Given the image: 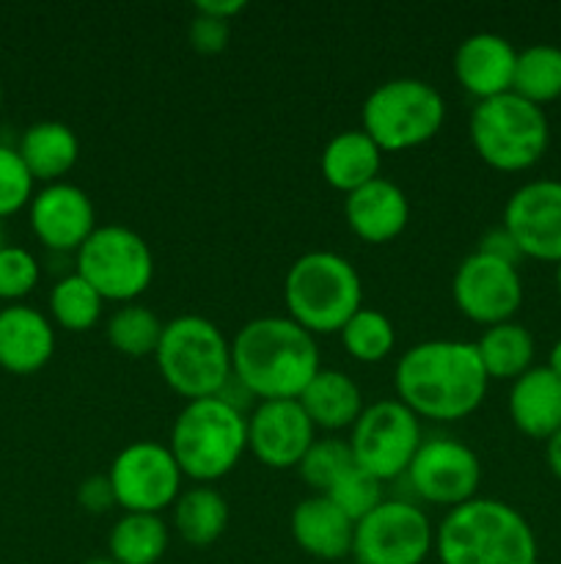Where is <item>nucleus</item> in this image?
<instances>
[{"label": "nucleus", "mask_w": 561, "mask_h": 564, "mask_svg": "<svg viewBox=\"0 0 561 564\" xmlns=\"http://www.w3.org/2000/svg\"><path fill=\"white\" fill-rule=\"evenodd\" d=\"M476 251L487 253V257H493V259H501V262L515 264V268L520 264V259H522V253H520V248H517L515 237H512L509 231L504 229V226H495V229H490L487 235L479 240Z\"/></svg>", "instance_id": "nucleus-39"}, {"label": "nucleus", "mask_w": 561, "mask_h": 564, "mask_svg": "<svg viewBox=\"0 0 561 564\" xmlns=\"http://www.w3.org/2000/svg\"><path fill=\"white\" fill-rule=\"evenodd\" d=\"M6 246H9V240H6V226H3V220H0V251H3Z\"/></svg>", "instance_id": "nucleus-44"}, {"label": "nucleus", "mask_w": 561, "mask_h": 564, "mask_svg": "<svg viewBox=\"0 0 561 564\" xmlns=\"http://www.w3.org/2000/svg\"><path fill=\"white\" fill-rule=\"evenodd\" d=\"M344 218L358 240L383 246L407 229L410 202L396 182L377 176L344 198Z\"/></svg>", "instance_id": "nucleus-19"}, {"label": "nucleus", "mask_w": 561, "mask_h": 564, "mask_svg": "<svg viewBox=\"0 0 561 564\" xmlns=\"http://www.w3.org/2000/svg\"><path fill=\"white\" fill-rule=\"evenodd\" d=\"M82 564H119V562H116L113 556H91V560L82 562Z\"/></svg>", "instance_id": "nucleus-43"}, {"label": "nucleus", "mask_w": 561, "mask_h": 564, "mask_svg": "<svg viewBox=\"0 0 561 564\" xmlns=\"http://www.w3.org/2000/svg\"><path fill=\"white\" fill-rule=\"evenodd\" d=\"M168 449L193 482H218L248 452V416L218 397L185 402L170 427Z\"/></svg>", "instance_id": "nucleus-5"}, {"label": "nucleus", "mask_w": 561, "mask_h": 564, "mask_svg": "<svg viewBox=\"0 0 561 564\" xmlns=\"http://www.w3.org/2000/svg\"><path fill=\"white\" fill-rule=\"evenodd\" d=\"M229 527V501L209 485L182 490L174 505V529L187 545L207 549L218 543Z\"/></svg>", "instance_id": "nucleus-26"}, {"label": "nucleus", "mask_w": 561, "mask_h": 564, "mask_svg": "<svg viewBox=\"0 0 561 564\" xmlns=\"http://www.w3.org/2000/svg\"><path fill=\"white\" fill-rule=\"evenodd\" d=\"M435 554L440 564H537L539 549L515 507L476 496L446 512L435 529Z\"/></svg>", "instance_id": "nucleus-3"}, {"label": "nucleus", "mask_w": 561, "mask_h": 564, "mask_svg": "<svg viewBox=\"0 0 561 564\" xmlns=\"http://www.w3.org/2000/svg\"><path fill=\"white\" fill-rule=\"evenodd\" d=\"M517 50L498 33H471L454 53V77L476 102L512 91Z\"/></svg>", "instance_id": "nucleus-18"}, {"label": "nucleus", "mask_w": 561, "mask_h": 564, "mask_svg": "<svg viewBox=\"0 0 561 564\" xmlns=\"http://www.w3.org/2000/svg\"><path fill=\"white\" fill-rule=\"evenodd\" d=\"M476 350L490 380H517L534 367L537 345L526 325L509 319V323L484 328L482 339L476 341Z\"/></svg>", "instance_id": "nucleus-27"}, {"label": "nucleus", "mask_w": 561, "mask_h": 564, "mask_svg": "<svg viewBox=\"0 0 561 564\" xmlns=\"http://www.w3.org/2000/svg\"><path fill=\"white\" fill-rule=\"evenodd\" d=\"M36 257L22 246H6L0 251V301L20 303L22 297L31 295L38 284Z\"/></svg>", "instance_id": "nucleus-35"}, {"label": "nucleus", "mask_w": 561, "mask_h": 564, "mask_svg": "<svg viewBox=\"0 0 561 564\" xmlns=\"http://www.w3.org/2000/svg\"><path fill=\"white\" fill-rule=\"evenodd\" d=\"M468 135L479 158L495 171L517 174L544 158L550 147L548 116L539 105L515 91L476 102L468 119Z\"/></svg>", "instance_id": "nucleus-7"}, {"label": "nucleus", "mask_w": 561, "mask_h": 564, "mask_svg": "<svg viewBox=\"0 0 561 564\" xmlns=\"http://www.w3.org/2000/svg\"><path fill=\"white\" fill-rule=\"evenodd\" d=\"M451 295H454L457 308L471 323L484 325V328L509 323L522 306L520 270L487 253L473 251L457 268Z\"/></svg>", "instance_id": "nucleus-14"}, {"label": "nucleus", "mask_w": 561, "mask_h": 564, "mask_svg": "<svg viewBox=\"0 0 561 564\" xmlns=\"http://www.w3.org/2000/svg\"><path fill=\"white\" fill-rule=\"evenodd\" d=\"M16 152L33 180L53 185L64 182L80 160V138L64 121H36L22 132Z\"/></svg>", "instance_id": "nucleus-23"}, {"label": "nucleus", "mask_w": 561, "mask_h": 564, "mask_svg": "<svg viewBox=\"0 0 561 564\" xmlns=\"http://www.w3.org/2000/svg\"><path fill=\"white\" fill-rule=\"evenodd\" d=\"M193 50L201 55H220L231 42V22L215 20V17L193 11V22L187 28Z\"/></svg>", "instance_id": "nucleus-37"}, {"label": "nucleus", "mask_w": 561, "mask_h": 564, "mask_svg": "<svg viewBox=\"0 0 561 564\" xmlns=\"http://www.w3.org/2000/svg\"><path fill=\"white\" fill-rule=\"evenodd\" d=\"M234 378L253 400H300L322 369L314 334L292 317H256L231 339Z\"/></svg>", "instance_id": "nucleus-2"}, {"label": "nucleus", "mask_w": 561, "mask_h": 564, "mask_svg": "<svg viewBox=\"0 0 561 564\" xmlns=\"http://www.w3.org/2000/svg\"><path fill=\"white\" fill-rule=\"evenodd\" d=\"M292 538L302 554L322 562H341L352 556L355 521L344 516L328 496H308L297 501L289 518Z\"/></svg>", "instance_id": "nucleus-21"}, {"label": "nucleus", "mask_w": 561, "mask_h": 564, "mask_svg": "<svg viewBox=\"0 0 561 564\" xmlns=\"http://www.w3.org/2000/svg\"><path fill=\"white\" fill-rule=\"evenodd\" d=\"M346 564H358V562H355V560H352V562H346Z\"/></svg>", "instance_id": "nucleus-47"}, {"label": "nucleus", "mask_w": 561, "mask_h": 564, "mask_svg": "<svg viewBox=\"0 0 561 564\" xmlns=\"http://www.w3.org/2000/svg\"><path fill=\"white\" fill-rule=\"evenodd\" d=\"M544 367H548L550 372H553L556 378L561 380V339L556 341L553 347H550V352H548V364H544Z\"/></svg>", "instance_id": "nucleus-42"}, {"label": "nucleus", "mask_w": 561, "mask_h": 564, "mask_svg": "<svg viewBox=\"0 0 561 564\" xmlns=\"http://www.w3.org/2000/svg\"><path fill=\"white\" fill-rule=\"evenodd\" d=\"M509 419L528 438H553L561 430V380L548 367H531L512 380Z\"/></svg>", "instance_id": "nucleus-22"}, {"label": "nucleus", "mask_w": 561, "mask_h": 564, "mask_svg": "<svg viewBox=\"0 0 561 564\" xmlns=\"http://www.w3.org/2000/svg\"><path fill=\"white\" fill-rule=\"evenodd\" d=\"M33 185L36 180L25 169L20 152L0 143V220L31 204L33 193H36Z\"/></svg>", "instance_id": "nucleus-36"}, {"label": "nucleus", "mask_w": 561, "mask_h": 564, "mask_svg": "<svg viewBox=\"0 0 561 564\" xmlns=\"http://www.w3.org/2000/svg\"><path fill=\"white\" fill-rule=\"evenodd\" d=\"M154 361L165 386L185 402L218 397L234 372L231 341L201 314H182L165 323Z\"/></svg>", "instance_id": "nucleus-6"}, {"label": "nucleus", "mask_w": 561, "mask_h": 564, "mask_svg": "<svg viewBox=\"0 0 561 564\" xmlns=\"http://www.w3.org/2000/svg\"><path fill=\"white\" fill-rule=\"evenodd\" d=\"M407 479L413 485V494L427 505L454 507L476 499L479 482H482V463L479 455L462 441L438 435L427 438L418 446Z\"/></svg>", "instance_id": "nucleus-13"}, {"label": "nucleus", "mask_w": 561, "mask_h": 564, "mask_svg": "<svg viewBox=\"0 0 561 564\" xmlns=\"http://www.w3.org/2000/svg\"><path fill=\"white\" fill-rule=\"evenodd\" d=\"M394 386L396 400L418 419L460 422L482 405L490 378L476 341L429 339L402 352Z\"/></svg>", "instance_id": "nucleus-1"}, {"label": "nucleus", "mask_w": 561, "mask_h": 564, "mask_svg": "<svg viewBox=\"0 0 561 564\" xmlns=\"http://www.w3.org/2000/svg\"><path fill=\"white\" fill-rule=\"evenodd\" d=\"M77 501H80L82 510L94 512V516H102V512L119 507L108 474H91V477L82 479L80 488H77Z\"/></svg>", "instance_id": "nucleus-38"}, {"label": "nucleus", "mask_w": 561, "mask_h": 564, "mask_svg": "<svg viewBox=\"0 0 561 564\" xmlns=\"http://www.w3.org/2000/svg\"><path fill=\"white\" fill-rule=\"evenodd\" d=\"M0 105H3V86H0Z\"/></svg>", "instance_id": "nucleus-46"}, {"label": "nucleus", "mask_w": 561, "mask_h": 564, "mask_svg": "<svg viewBox=\"0 0 561 564\" xmlns=\"http://www.w3.org/2000/svg\"><path fill=\"white\" fill-rule=\"evenodd\" d=\"M352 449L346 441L341 438H322L314 441L311 449L306 452V457L300 460L297 471H300L302 482L314 490V494L324 496L330 490V485L352 466Z\"/></svg>", "instance_id": "nucleus-33"}, {"label": "nucleus", "mask_w": 561, "mask_h": 564, "mask_svg": "<svg viewBox=\"0 0 561 564\" xmlns=\"http://www.w3.org/2000/svg\"><path fill=\"white\" fill-rule=\"evenodd\" d=\"M324 496L355 523L385 501L383 482L377 477H372L369 471H363L361 466H355V463L330 485V490Z\"/></svg>", "instance_id": "nucleus-34"}, {"label": "nucleus", "mask_w": 561, "mask_h": 564, "mask_svg": "<svg viewBox=\"0 0 561 564\" xmlns=\"http://www.w3.org/2000/svg\"><path fill=\"white\" fill-rule=\"evenodd\" d=\"M314 441L317 427L300 400H267L248 413V452L267 468H297Z\"/></svg>", "instance_id": "nucleus-16"}, {"label": "nucleus", "mask_w": 561, "mask_h": 564, "mask_svg": "<svg viewBox=\"0 0 561 564\" xmlns=\"http://www.w3.org/2000/svg\"><path fill=\"white\" fill-rule=\"evenodd\" d=\"M75 273L82 275L105 303L124 306L152 286L154 253L135 229L105 224L97 226L75 253Z\"/></svg>", "instance_id": "nucleus-9"}, {"label": "nucleus", "mask_w": 561, "mask_h": 564, "mask_svg": "<svg viewBox=\"0 0 561 564\" xmlns=\"http://www.w3.org/2000/svg\"><path fill=\"white\" fill-rule=\"evenodd\" d=\"M556 290H559V295H561V262L556 264Z\"/></svg>", "instance_id": "nucleus-45"}, {"label": "nucleus", "mask_w": 561, "mask_h": 564, "mask_svg": "<svg viewBox=\"0 0 561 564\" xmlns=\"http://www.w3.org/2000/svg\"><path fill=\"white\" fill-rule=\"evenodd\" d=\"M350 449L355 466L380 482L402 477L424 444L421 419L399 400H380L363 408L350 430Z\"/></svg>", "instance_id": "nucleus-10"}, {"label": "nucleus", "mask_w": 561, "mask_h": 564, "mask_svg": "<svg viewBox=\"0 0 561 564\" xmlns=\"http://www.w3.org/2000/svg\"><path fill=\"white\" fill-rule=\"evenodd\" d=\"M432 551V521L413 501L385 499L355 523L352 560L358 564H424Z\"/></svg>", "instance_id": "nucleus-11"}, {"label": "nucleus", "mask_w": 561, "mask_h": 564, "mask_svg": "<svg viewBox=\"0 0 561 564\" xmlns=\"http://www.w3.org/2000/svg\"><path fill=\"white\" fill-rule=\"evenodd\" d=\"M319 165H322L324 182L350 196L352 191L377 180L380 165H383V149L361 127L344 130L324 143Z\"/></svg>", "instance_id": "nucleus-25"}, {"label": "nucleus", "mask_w": 561, "mask_h": 564, "mask_svg": "<svg viewBox=\"0 0 561 564\" xmlns=\"http://www.w3.org/2000/svg\"><path fill=\"white\" fill-rule=\"evenodd\" d=\"M28 220L44 248L58 253H77L97 229V209L88 193L72 182H53L33 193Z\"/></svg>", "instance_id": "nucleus-17"}, {"label": "nucleus", "mask_w": 561, "mask_h": 564, "mask_svg": "<svg viewBox=\"0 0 561 564\" xmlns=\"http://www.w3.org/2000/svg\"><path fill=\"white\" fill-rule=\"evenodd\" d=\"M168 523L146 512H124L108 538V556L119 564H157L168 551Z\"/></svg>", "instance_id": "nucleus-28"}, {"label": "nucleus", "mask_w": 561, "mask_h": 564, "mask_svg": "<svg viewBox=\"0 0 561 564\" xmlns=\"http://www.w3.org/2000/svg\"><path fill=\"white\" fill-rule=\"evenodd\" d=\"M512 91L531 105H548L561 97V47L556 44H531L517 50L515 83Z\"/></svg>", "instance_id": "nucleus-29"}, {"label": "nucleus", "mask_w": 561, "mask_h": 564, "mask_svg": "<svg viewBox=\"0 0 561 564\" xmlns=\"http://www.w3.org/2000/svg\"><path fill=\"white\" fill-rule=\"evenodd\" d=\"M53 352V319L25 303L0 308V369L11 375H33L47 367Z\"/></svg>", "instance_id": "nucleus-20"}, {"label": "nucleus", "mask_w": 561, "mask_h": 564, "mask_svg": "<svg viewBox=\"0 0 561 564\" xmlns=\"http://www.w3.org/2000/svg\"><path fill=\"white\" fill-rule=\"evenodd\" d=\"M105 301L82 275L69 273L58 279L50 290V317L58 328L82 334L102 319Z\"/></svg>", "instance_id": "nucleus-30"}, {"label": "nucleus", "mask_w": 561, "mask_h": 564, "mask_svg": "<svg viewBox=\"0 0 561 564\" xmlns=\"http://www.w3.org/2000/svg\"><path fill=\"white\" fill-rule=\"evenodd\" d=\"M339 336L344 350L361 364L385 361L396 345V330L391 317L369 306L358 308L350 317V323L339 330Z\"/></svg>", "instance_id": "nucleus-32"}, {"label": "nucleus", "mask_w": 561, "mask_h": 564, "mask_svg": "<svg viewBox=\"0 0 561 564\" xmlns=\"http://www.w3.org/2000/svg\"><path fill=\"white\" fill-rule=\"evenodd\" d=\"M446 119L438 88L418 77L380 83L361 108V130L385 152H405L432 141Z\"/></svg>", "instance_id": "nucleus-8"}, {"label": "nucleus", "mask_w": 561, "mask_h": 564, "mask_svg": "<svg viewBox=\"0 0 561 564\" xmlns=\"http://www.w3.org/2000/svg\"><path fill=\"white\" fill-rule=\"evenodd\" d=\"M506 231L515 237L522 259L561 262V182L534 180L517 187L504 207Z\"/></svg>", "instance_id": "nucleus-15"}, {"label": "nucleus", "mask_w": 561, "mask_h": 564, "mask_svg": "<svg viewBox=\"0 0 561 564\" xmlns=\"http://www.w3.org/2000/svg\"><path fill=\"white\" fill-rule=\"evenodd\" d=\"M245 0H201V3L193 6V11H198V14H207V17H215V20H226L231 22L234 17H240L242 11H245Z\"/></svg>", "instance_id": "nucleus-40"}, {"label": "nucleus", "mask_w": 561, "mask_h": 564, "mask_svg": "<svg viewBox=\"0 0 561 564\" xmlns=\"http://www.w3.org/2000/svg\"><path fill=\"white\" fill-rule=\"evenodd\" d=\"M284 303L308 334H339L363 306V281L341 253L308 251L286 270Z\"/></svg>", "instance_id": "nucleus-4"}, {"label": "nucleus", "mask_w": 561, "mask_h": 564, "mask_svg": "<svg viewBox=\"0 0 561 564\" xmlns=\"http://www.w3.org/2000/svg\"><path fill=\"white\" fill-rule=\"evenodd\" d=\"M108 479L121 510L160 516L182 496L185 474L170 455L168 444L135 441L116 455Z\"/></svg>", "instance_id": "nucleus-12"}, {"label": "nucleus", "mask_w": 561, "mask_h": 564, "mask_svg": "<svg viewBox=\"0 0 561 564\" xmlns=\"http://www.w3.org/2000/svg\"><path fill=\"white\" fill-rule=\"evenodd\" d=\"M544 460H548L550 474L561 482V430L553 435V438L544 441Z\"/></svg>", "instance_id": "nucleus-41"}, {"label": "nucleus", "mask_w": 561, "mask_h": 564, "mask_svg": "<svg viewBox=\"0 0 561 564\" xmlns=\"http://www.w3.org/2000/svg\"><path fill=\"white\" fill-rule=\"evenodd\" d=\"M165 323H160L152 308L141 303H124L116 308L108 319V341L116 352L127 358H146L154 356L163 339Z\"/></svg>", "instance_id": "nucleus-31"}, {"label": "nucleus", "mask_w": 561, "mask_h": 564, "mask_svg": "<svg viewBox=\"0 0 561 564\" xmlns=\"http://www.w3.org/2000/svg\"><path fill=\"white\" fill-rule=\"evenodd\" d=\"M302 411L308 413L317 430L339 433V430H352L358 416L363 413V394L355 380L341 369H319L311 383L300 394Z\"/></svg>", "instance_id": "nucleus-24"}]
</instances>
